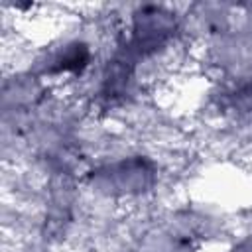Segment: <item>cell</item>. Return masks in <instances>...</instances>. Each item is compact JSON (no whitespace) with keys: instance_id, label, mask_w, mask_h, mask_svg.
<instances>
[{"instance_id":"6da1fadb","label":"cell","mask_w":252,"mask_h":252,"mask_svg":"<svg viewBox=\"0 0 252 252\" xmlns=\"http://www.w3.org/2000/svg\"><path fill=\"white\" fill-rule=\"evenodd\" d=\"M98 185H106L108 193H120V195H138L144 193L152 181H154V171L150 163L144 159H124L120 163L108 165L94 175Z\"/></svg>"}]
</instances>
